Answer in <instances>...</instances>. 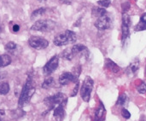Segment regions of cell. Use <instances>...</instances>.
Masks as SVG:
<instances>
[{
	"mask_svg": "<svg viewBox=\"0 0 146 121\" xmlns=\"http://www.w3.org/2000/svg\"><path fill=\"white\" fill-rule=\"evenodd\" d=\"M34 93H35V86L33 85V79L31 76H28L19 97V102H18L19 108H22L25 104L28 103Z\"/></svg>",
	"mask_w": 146,
	"mask_h": 121,
	"instance_id": "6da1fadb",
	"label": "cell"
},
{
	"mask_svg": "<svg viewBox=\"0 0 146 121\" xmlns=\"http://www.w3.org/2000/svg\"><path fill=\"white\" fill-rule=\"evenodd\" d=\"M77 40L76 33L71 30H66L63 32L58 33L53 40V43L56 46H64L69 44H74Z\"/></svg>",
	"mask_w": 146,
	"mask_h": 121,
	"instance_id": "7a4b0ae2",
	"label": "cell"
},
{
	"mask_svg": "<svg viewBox=\"0 0 146 121\" xmlns=\"http://www.w3.org/2000/svg\"><path fill=\"white\" fill-rule=\"evenodd\" d=\"M93 85H94L93 79L91 77L86 76L85 78L82 86L80 88V97L84 102H88L90 101L91 95H92V92L93 90Z\"/></svg>",
	"mask_w": 146,
	"mask_h": 121,
	"instance_id": "3957f363",
	"label": "cell"
},
{
	"mask_svg": "<svg viewBox=\"0 0 146 121\" xmlns=\"http://www.w3.org/2000/svg\"><path fill=\"white\" fill-rule=\"evenodd\" d=\"M56 27V22L52 20H38L31 27L33 31L38 32H50Z\"/></svg>",
	"mask_w": 146,
	"mask_h": 121,
	"instance_id": "277c9868",
	"label": "cell"
},
{
	"mask_svg": "<svg viewBox=\"0 0 146 121\" xmlns=\"http://www.w3.org/2000/svg\"><path fill=\"white\" fill-rule=\"evenodd\" d=\"M65 100H67L66 96L63 93L59 92V93H56L53 96L46 97L44 100V103L50 108V110H51Z\"/></svg>",
	"mask_w": 146,
	"mask_h": 121,
	"instance_id": "5b68a950",
	"label": "cell"
},
{
	"mask_svg": "<svg viewBox=\"0 0 146 121\" xmlns=\"http://www.w3.org/2000/svg\"><path fill=\"white\" fill-rule=\"evenodd\" d=\"M130 26H131V18L127 13H122V24H121V40L124 44L130 35Z\"/></svg>",
	"mask_w": 146,
	"mask_h": 121,
	"instance_id": "8992f818",
	"label": "cell"
},
{
	"mask_svg": "<svg viewBox=\"0 0 146 121\" xmlns=\"http://www.w3.org/2000/svg\"><path fill=\"white\" fill-rule=\"evenodd\" d=\"M28 44L32 48L35 50H44L46 49L49 45L48 40L39 36H32L28 39Z\"/></svg>",
	"mask_w": 146,
	"mask_h": 121,
	"instance_id": "52a82bcc",
	"label": "cell"
},
{
	"mask_svg": "<svg viewBox=\"0 0 146 121\" xmlns=\"http://www.w3.org/2000/svg\"><path fill=\"white\" fill-rule=\"evenodd\" d=\"M94 26H96V28L101 31L110 29L112 26V19L107 14L104 16L98 18L94 23Z\"/></svg>",
	"mask_w": 146,
	"mask_h": 121,
	"instance_id": "ba28073f",
	"label": "cell"
},
{
	"mask_svg": "<svg viewBox=\"0 0 146 121\" xmlns=\"http://www.w3.org/2000/svg\"><path fill=\"white\" fill-rule=\"evenodd\" d=\"M58 65H59V58H58V56H52L43 67L44 74V75L51 74L53 72H55L56 70V68L58 67Z\"/></svg>",
	"mask_w": 146,
	"mask_h": 121,
	"instance_id": "9c48e42d",
	"label": "cell"
},
{
	"mask_svg": "<svg viewBox=\"0 0 146 121\" xmlns=\"http://www.w3.org/2000/svg\"><path fill=\"white\" fill-rule=\"evenodd\" d=\"M76 81H78V77L70 72H64L59 77V83L62 86L68 85L72 82L75 83Z\"/></svg>",
	"mask_w": 146,
	"mask_h": 121,
	"instance_id": "30bf717a",
	"label": "cell"
},
{
	"mask_svg": "<svg viewBox=\"0 0 146 121\" xmlns=\"http://www.w3.org/2000/svg\"><path fill=\"white\" fill-rule=\"evenodd\" d=\"M67 104V100L63 101L62 103L57 105L54 109V118L56 121H61L65 115V107Z\"/></svg>",
	"mask_w": 146,
	"mask_h": 121,
	"instance_id": "8fae6325",
	"label": "cell"
},
{
	"mask_svg": "<svg viewBox=\"0 0 146 121\" xmlns=\"http://www.w3.org/2000/svg\"><path fill=\"white\" fill-rule=\"evenodd\" d=\"M105 114H106V110H105L104 105L103 104L102 102H100L99 106L98 107V108L96 109L95 114H94L95 121H104V117H105Z\"/></svg>",
	"mask_w": 146,
	"mask_h": 121,
	"instance_id": "7c38bea8",
	"label": "cell"
},
{
	"mask_svg": "<svg viewBox=\"0 0 146 121\" xmlns=\"http://www.w3.org/2000/svg\"><path fill=\"white\" fill-rule=\"evenodd\" d=\"M105 67L113 73H118L120 72V67L116 63H115L111 59L109 58L105 60Z\"/></svg>",
	"mask_w": 146,
	"mask_h": 121,
	"instance_id": "4fadbf2b",
	"label": "cell"
},
{
	"mask_svg": "<svg viewBox=\"0 0 146 121\" xmlns=\"http://www.w3.org/2000/svg\"><path fill=\"white\" fill-rule=\"evenodd\" d=\"M107 14H108V12L106 11V9L102 7H94L92 10V17L96 18V19H98L101 16H104Z\"/></svg>",
	"mask_w": 146,
	"mask_h": 121,
	"instance_id": "5bb4252c",
	"label": "cell"
},
{
	"mask_svg": "<svg viewBox=\"0 0 146 121\" xmlns=\"http://www.w3.org/2000/svg\"><path fill=\"white\" fill-rule=\"evenodd\" d=\"M134 30L136 32H139V31H144L146 30V13L144 15H142V16L140 17V20L139 22L136 25Z\"/></svg>",
	"mask_w": 146,
	"mask_h": 121,
	"instance_id": "9a60e30c",
	"label": "cell"
},
{
	"mask_svg": "<svg viewBox=\"0 0 146 121\" xmlns=\"http://www.w3.org/2000/svg\"><path fill=\"white\" fill-rule=\"evenodd\" d=\"M139 68V60H135V61H133L129 65V67H127L128 73L135 74V73L138 72Z\"/></svg>",
	"mask_w": 146,
	"mask_h": 121,
	"instance_id": "2e32d148",
	"label": "cell"
},
{
	"mask_svg": "<svg viewBox=\"0 0 146 121\" xmlns=\"http://www.w3.org/2000/svg\"><path fill=\"white\" fill-rule=\"evenodd\" d=\"M11 57L9 55H2L0 56V66L1 67H4L9 66L11 63Z\"/></svg>",
	"mask_w": 146,
	"mask_h": 121,
	"instance_id": "e0dca14e",
	"label": "cell"
},
{
	"mask_svg": "<svg viewBox=\"0 0 146 121\" xmlns=\"http://www.w3.org/2000/svg\"><path fill=\"white\" fill-rule=\"evenodd\" d=\"M72 50V53L74 54V56H76L80 53H81L82 51L84 50H86V47L83 44H75L72 47L71 49Z\"/></svg>",
	"mask_w": 146,
	"mask_h": 121,
	"instance_id": "ac0fdd59",
	"label": "cell"
},
{
	"mask_svg": "<svg viewBox=\"0 0 146 121\" xmlns=\"http://www.w3.org/2000/svg\"><path fill=\"white\" fill-rule=\"evenodd\" d=\"M9 90H10V87L8 82H5V81L0 82V95H3V96L7 95L9 92Z\"/></svg>",
	"mask_w": 146,
	"mask_h": 121,
	"instance_id": "d6986e66",
	"label": "cell"
},
{
	"mask_svg": "<svg viewBox=\"0 0 146 121\" xmlns=\"http://www.w3.org/2000/svg\"><path fill=\"white\" fill-rule=\"evenodd\" d=\"M74 56V54L72 53L71 49H66V50H64L62 51V57L63 59L67 60V61H71V60L73 59Z\"/></svg>",
	"mask_w": 146,
	"mask_h": 121,
	"instance_id": "ffe728a7",
	"label": "cell"
},
{
	"mask_svg": "<svg viewBox=\"0 0 146 121\" xmlns=\"http://www.w3.org/2000/svg\"><path fill=\"white\" fill-rule=\"evenodd\" d=\"M54 85V79L52 77H48L47 79H44V81L42 84V88L43 89H49Z\"/></svg>",
	"mask_w": 146,
	"mask_h": 121,
	"instance_id": "44dd1931",
	"label": "cell"
},
{
	"mask_svg": "<svg viewBox=\"0 0 146 121\" xmlns=\"http://www.w3.org/2000/svg\"><path fill=\"white\" fill-rule=\"evenodd\" d=\"M45 11H46V9L44 8H39L38 9H35L32 13V15H31V18L32 19H35V18H37L38 16H41V15H43L45 13Z\"/></svg>",
	"mask_w": 146,
	"mask_h": 121,
	"instance_id": "7402d4cb",
	"label": "cell"
},
{
	"mask_svg": "<svg viewBox=\"0 0 146 121\" xmlns=\"http://www.w3.org/2000/svg\"><path fill=\"white\" fill-rule=\"evenodd\" d=\"M127 101V96L126 95V93H122L119 96L117 102H116V104L118 106H123L126 104Z\"/></svg>",
	"mask_w": 146,
	"mask_h": 121,
	"instance_id": "603a6c76",
	"label": "cell"
},
{
	"mask_svg": "<svg viewBox=\"0 0 146 121\" xmlns=\"http://www.w3.org/2000/svg\"><path fill=\"white\" fill-rule=\"evenodd\" d=\"M17 48V44L14 42H9L5 44V50L9 52H12L15 50H16Z\"/></svg>",
	"mask_w": 146,
	"mask_h": 121,
	"instance_id": "cb8c5ba5",
	"label": "cell"
},
{
	"mask_svg": "<svg viewBox=\"0 0 146 121\" xmlns=\"http://www.w3.org/2000/svg\"><path fill=\"white\" fill-rule=\"evenodd\" d=\"M98 4L102 7V8H108L111 5V1L110 0H99L98 1Z\"/></svg>",
	"mask_w": 146,
	"mask_h": 121,
	"instance_id": "d4e9b609",
	"label": "cell"
},
{
	"mask_svg": "<svg viewBox=\"0 0 146 121\" xmlns=\"http://www.w3.org/2000/svg\"><path fill=\"white\" fill-rule=\"evenodd\" d=\"M137 91H139V93L140 94H145L146 93V83L142 82L138 87H137Z\"/></svg>",
	"mask_w": 146,
	"mask_h": 121,
	"instance_id": "484cf974",
	"label": "cell"
},
{
	"mask_svg": "<svg viewBox=\"0 0 146 121\" xmlns=\"http://www.w3.org/2000/svg\"><path fill=\"white\" fill-rule=\"evenodd\" d=\"M79 88H80V82H79V80H78V81L75 82V86L74 87V89H73V91H72V93H71V95H70L71 97H75V96L77 95L78 91H79Z\"/></svg>",
	"mask_w": 146,
	"mask_h": 121,
	"instance_id": "4316f807",
	"label": "cell"
},
{
	"mask_svg": "<svg viewBox=\"0 0 146 121\" xmlns=\"http://www.w3.org/2000/svg\"><path fill=\"white\" fill-rule=\"evenodd\" d=\"M121 115H122V117H123L124 119H126V120H128V119L131 118V114H130V112H129L127 109H126V108H122V109H121Z\"/></svg>",
	"mask_w": 146,
	"mask_h": 121,
	"instance_id": "83f0119b",
	"label": "cell"
},
{
	"mask_svg": "<svg viewBox=\"0 0 146 121\" xmlns=\"http://www.w3.org/2000/svg\"><path fill=\"white\" fill-rule=\"evenodd\" d=\"M130 9V3L126 2L124 3H122V13H127V11Z\"/></svg>",
	"mask_w": 146,
	"mask_h": 121,
	"instance_id": "f1b7e54d",
	"label": "cell"
},
{
	"mask_svg": "<svg viewBox=\"0 0 146 121\" xmlns=\"http://www.w3.org/2000/svg\"><path fill=\"white\" fill-rule=\"evenodd\" d=\"M19 30H20V26H19V25H17V24H15V25L13 26V32H17Z\"/></svg>",
	"mask_w": 146,
	"mask_h": 121,
	"instance_id": "f546056e",
	"label": "cell"
},
{
	"mask_svg": "<svg viewBox=\"0 0 146 121\" xmlns=\"http://www.w3.org/2000/svg\"><path fill=\"white\" fill-rule=\"evenodd\" d=\"M4 115H5V111L3 109H0V121H2Z\"/></svg>",
	"mask_w": 146,
	"mask_h": 121,
	"instance_id": "4dcf8cb0",
	"label": "cell"
},
{
	"mask_svg": "<svg viewBox=\"0 0 146 121\" xmlns=\"http://www.w3.org/2000/svg\"><path fill=\"white\" fill-rule=\"evenodd\" d=\"M60 2L62 3H64V4H71L72 3V0H60Z\"/></svg>",
	"mask_w": 146,
	"mask_h": 121,
	"instance_id": "1f68e13d",
	"label": "cell"
},
{
	"mask_svg": "<svg viewBox=\"0 0 146 121\" xmlns=\"http://www.w3.org/2000/svg\"><path fill=\"white\" fill-rule=\"evenodd\" d=\"M2 30H3V26H2L0 25V32H2Z\"/></svg>",
	"mask_w": 146,
	"mask_h": 121,
	"instance_id": "d6a6232c",
	"label": "cell"
},
{
	"mask_svg": "<svg viewBox=\"0 0 146 121\" xmlns=\"http://www.w3.org/2000/svg\"><path fill=\"white\" fill-rule=\"evenodd\" d=\"M38 1H46V0H38Z\"/></svg>",
	"mask_w": 146,
	"mask_h": 121,
	"instance_id": "836d02e7",
	"label": "cell"
},
{
	"mask_svg": "<svg viewBox=\"0 0 146 121\" xmlns=\"http://www.w3.org/2000/svg\"><path fill=\"white\" fill-rule=\"evenodd\" d=\"M145 76H146V66H145Z\"/></svg>",
	"mask_w": 146,
	"mask_h": 121,
	"instance_id": "e575fe53",
	"label": "cell"
},
{
	"mask_svg": "<svg viewBox=\"0 0 146 121\" xmlns=\"http://www.w3.org/2000/svg\"><path fill=\"white\" fill-rule=\"evenodd\" d=\"M0 68H1V66H0Z\"/></svg>",
	"mask_w": 146,
	"mask_h": 121,
	"instance_id": "d590c367",
	"label": "cell"
}]
</instances>
